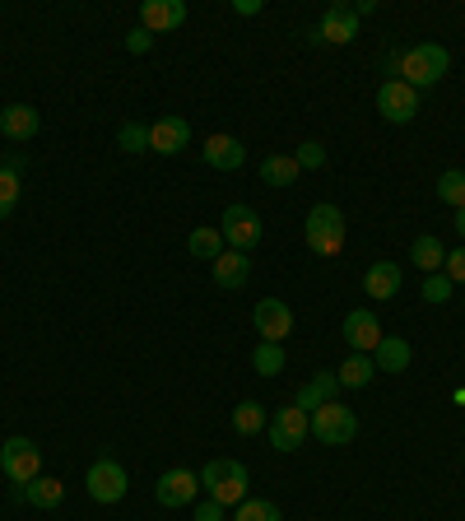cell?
Returning <instances> with one entry per match:
<instances>
[{
	"instance_id": "3",
	"label": "cell",
	"mask_w": 465,
	"mask_h": 521,
	"mask_svg": "<svg viewBox=\"0 0 465 521\" xmlns=\"http://www.w3.org/2000/svg\"><path fill=\"white\" fill-rule=\"evenodd\" d=\"M307 247L317 256H340L345 252V214L335 205H312L307 210Z\"/></svg>"
},
{
	"instance_id": "9",
	"label": "cell",
	"mask_w": 465,
	"mask_h": 521,
	"mask_svg": "<svg viewBox=\"0 0 465 521\" xmlns=\"http://www.w3.org/2000/svg\"><path fill=\"white\" fill-rule=\"evenodd\" d=\"M377 112H382L391 126H405V121L419 117V89H410L405 80H382V89H377Z\"/></svg>"
},
{
	"instance_id": "2",
	"label": "cell",
	"mask_w": 465,
	"mask_h": 521,
	"mask_svg": "<svg viewBox=\"0 0 465 521\" xmlns=\"http://www.w3.org/2000/svg\"><path fill=\"white\" fill-rule=\"evenodd\" d=\"M200 489H205L219 508H238L242 498H247V466L219 456V461H210V466L200 470Z\"/></svg>"
},
{
	"instance_id": "23",
	"label": "cell",
	"mask_w": 465,
	"mask_h": 521,
	"mask_svg": "<svg viewBox=\"0 0 465 521\" xmlns=\"http://www.w3.org/2000/svg\"><path fill=\"white\" fill-rule=\"evenodd\" d=\"M410 261L419 270H433V275H438L442 261H447V247H442L433 233H419V238H414V247H410Z\"/></svg>"
},
{
	"instance_id": "34",
	"label": "cell",
	"mask_w": 465,
	"mask_h": 521,
	"mask_svg": "<svg viewBox=\"0 0 465 521\" xmlns=\"http://www.w3.org/2000/svg\"><path fill=\"white\" fill-rule=\"evenodd\" d=\"M293 163H298V168H321V163H326V149H321L317 140H303L298 154H293Z\"/></svg>"
},
{
	"instance_id": "17",
	"label": "cell",
	"mask_w": 465,
	"mask_h": 521,
	"mask_svg": "<svg viewBox=\"0 0 465 521\" xmlns=\"http://www.w3.org/2000/svg\"><path fill=\"white\" fill-rule=\"evenodd\" d=\"M335 396H340V377H335V373H312V377H307V382H303V387H298L293 405L312 415V410H321V405H326V401H335Z\"/></svg>"
},
{
	"instance_id": "31",
	"label": "cell",
	"mask_w": 465,
	"mask_h": 521,
	"mask_svg": "<svg viewBox=\"0 0 465 521\" xmlns=\"http://www.w3.org/2000/svg\"><path fill=\"white\" fill-rule=\"evenodd\" d=\"M117 145L126 149V154H145V149H149V126H145V121H121Z\"/></svg>"
},
{
	"instance_id": "24",
	"label": "cell",
	"mask_w": 465,
	"mask_h": 521,
	"mask_svg": "<svg viewBox=\"0 0 465 521\" xmlns=\"http://www.w3.org/2000/svg\"><path fill=\"white\" fill-rule=\"evenodd\" d=\"M335 377H340V387L359 391V387H368L372 377H377V363H372V354H349L345 368H340Z\"/></svg>"
},
{
	"instance_id": "20",
	"label": "cell",
	"mask_w": 465,
	"mask_h": 521,
	"mask_svg": "<svg viewBox=\"0 0 465 521\" xmlns=\"http://www.w3.org/2000/svg\"><path fill=\"white\" fill-rule=\"evenodd\" d=\"M19 503H33V508H61V498H66V484L52 480V475H38V480H28L24 489H10Z\"/></svg>"
},
{
	"instance_id": "30",
	"label": "cell",
	"mask_w": 465,
	"mask_h": 521,
	"mask_svg": "<svg viewBox=\"0 0 465 521\" xmlns=\"http://www.w3.org/2000/svg\"><path fill=\"white\" fill-rule=\"evenodd\" d=\"M252 368H256L261 377L284 373V349L270 345V340H261V345H256V354H252Z\"/></svg>"
},
{
	"instance_id": "15",
	"label": "cell",
	"mask_w": 465,
	"mask_h": 521,
	"mask_svg": "<svg viewBox=\"0 0 465 521\" xmlns=\"http://www.w3.org/2000/svg\"><path fill=\"white\" fill-rule=\"evenodd\" d=\"M186 24V5L182 0H145L140 5V28L145 33H168V28Z\"/></svg>"
},
{
	"instance_id": "19",
	"label": "cell",
	"mask_w": 465,
	"mask_h": 521,
	"mask_svg": "<svg viewBox=\"0 0 465 521\" xmlns=\"http://www.w3.org/2000/svg\"><path fill=\"white\" fill-rule=\"evenodd\" d=\"M210 266H214V284H219V289H242V284L252 280V261H247V252H233V247H224L219 261H210Z\"/></svg>"
},
{
	"instance_id": "33",
	"label": "cell",
	"mask_w": 465,
	"mask_h": 521,
	"mask_svg": "<svg viewBox=\"0 0 465 521\" xmlns=\"http://www.w3.org/2000/svg\"><path fill=\"white\" fill-rule=\"evenodd\" d=\"M452 294H456V284L447 280V275H428V280H424V298H428V303H447Z\"/></svg>"
},
{
	"instance_id": "26",
	"label": "cell",
	"mask_w": 465,
	"mask_h": 521,
	"mask_svg": "<svg viewBox=\"0 0 465 521\" xmlns=\"http://www.w3.org/2000/svg\"><path fill=\"white\" fill-rule=\"evenodd\" d=\"M186 252L196 256V261H219V252H224V233H219V228H196V233L186 238Z\"/></svg>"
},
{
	"instance_id": "13",
	"label": "cell",
	"mask_w": 465,
	"mask_h": 521,
	"mask_svg": "<svg viewBox=\"0 0 465 521\" xmlns=\"http://www.w3.org/2000/svg\"><path fill=\"white\" fill-rule=\"evenodd\" d=\"M345 340L354 354H372V349L382 345V321H377V312L368 308H354L345 317Z\"/></svg>"
},
{
	"instance_id": "25",
	"label": "cell",
	"mask_w": 465,
	"mask_h": 521,
	"mask_svg": "<svg viewBox=\"0 0 465 521\" xmlns=\"http://www.w3.org/2000/svg\"><path fill=\"white\" fill-rule=\"evenodd\" d=\"M298 173H303V168H298L289 154H270V159L261 163V182H266V187H293Z\"/></svg>"
},
{
	"instance_id": "7",
	"label": "cell",
	"mask_w": 465,
	"mask_h": 521,
	"mask_svg": "<svg viewBox=\"0 0 465 521\" xmlns=\"http://www.w3.org/2000/svg\"><path fill=\"white\" fill-rule=\"evenodd\" d=\"M307 433H312V415L298 410V405H284V410L270 415V447H275V452H298V447H307Z\"/></svg>"
},
{
	"instance_id": "35",
	"label": "cell",
	"mask_w": 465,
	"mask_h": 521,
	"mask_svg": "<svg viewBox=\"0 0 465 521\" xmlns=\"http://www.w3.org/2000/svg\"><path fill=\"white\" fill-rule=\"evenodd\" d=\"M442 275H447L452 284H465V247L447 252V261H442Z\"/></svg>"
},
{
	"instance_id": "32",
	"label": "cell",
	"mask_w": 465,
	"mask_h": 521,
	"mask_svg": "<svg viewBox=\"0 0 465 521\" xmlns=\"http://www.w3.org/2000/svg\"><path fill=\"white\" fill-rule=\"evenodd\" d=\"M19 205V173H10L0 163V219H10V210Z\"/></svg>"
},
{
	"instance_id": "1",
	"label": "cell",
	"mask_w": 465,
	"mask_h": 521,
	"mask_svg": "<svg viewBox=\"0 0 465 521\" xmlns=\"http://www.w3.org/2000/svg\"><path fill=\"white\" fill-rule=\"evenodd\" d=\"M447 70H452L447 47H438V42H419V47H405V52H400V75L396 80H405L410 89H433Z\"/></svg>"
},
{
	"instance_id": "10",
	"label": "cell",
	"mask_w": 465,
	"mask_h": 521,
	"mask_svg": "<svg viewBox=\"0 0 465 521\" xmlns=\"http://www.w3.org/2000/svg\"><path fill=\"white\" fill-rule=\"evenodd\" d=\"M252 321H256V335H261V340H270V345H279V340L293 331V312H289V303H284V298H261V303H256V312H252Z\"/></svg>"
},
{
	"instance_id": "16",
	"label": "cell",
	"mask_w": 465,
	"mask_h": 521,
	"mask_svg": "<svg viewBox=\"0 0 465 521\" xmlns=\"http://www.w3.org/2000/svg\"><path fill=\"white\" fill-rule=\"evenodd\" d=\"M200 159L210 163V168H219V173H233V168L247 163V149H242V140H233V135H210L205 149H200Z\"/></svg>"
},
{
	"instance_id": "29",
	"label": "cell",
	"mask_w": 465,
	"mask_h": 521,
	"mask_svg": "<svg viewBox=\"0 0 465 521\" xmlns=\"http://www.w3.org/2000/svg\"><path fill=\"white\" fill-rule=\"evenodd\" d=\"M233 521H279V508L270 498H242L233 508Z\"/></svg>"
},
{
	"instance_id": "4",
	"label": "cell",
	"mask_w": 465,
	"mask_h": 521,
	"mask_svg": "<svg viewBox=\"0 0 465 521\" xmlns=\"http://www.w3.org/2000/svg\"><path fill=\"white\" fill-rule=\"evenodd\" d=\"M0 470H5L10 489H24L28 480L42 475V447L33 438H5L0 442Z\"/></svg>"
},
{
	"instance_id": "14",
	"label": "cell",
	"mask_w": 465,
	"mask_h": 521,
	"mask_svg": "<svg viewBox=\"0 0 465 521\" xmlns=\"http://www.w3.org/2000/svg\"><path fill=\"white\" fill-rule=\"evenodd\" d=\"M186 145H191L186 117H159L149 126V149H154V154H182Z\"/></svg>"
},
{
	"instance_id": "38",
	"label": "cell",
	"mask_w": 465,
	"mask_h": 521,
	"mask_svg": "<svg viewBox=\"0 0 465 521\" xmlns=\"http://www.w3.org/2000/svg\"><path fill=\"white\" fill-rule=\"evenodd\" d=\"M233 10H238V14H256V10H261V0H233Z\"/></svg>"
},
{
	"instance_id": "39",
	"label": "cell",
	"mask_w": 465,
	"mask_h": 521,
	"mask_svg": "<svg viewBox=\"0 0 465 521\" xmlns=\"http://www.w3.org/2000/svg\"><path fill=\"white\" fill-rule=\"evenodd\" d=\"M456 233L465 238V210H456Z\"/></svg>"
},
{
	"instance_id": "6",
	"label": "cell",
	"mask_w": 465,
	"mask_h": 521,
	"mask_svg": "<svg viewBox=\"0 0 465 521\" xmlns=\"http://www.w3.org/2000/svg\"><path fill=\"white\" fill-rule=\"evenodd\" d=\"M84 489H89L93 503H121V498H126V489H131V480H126L121 461H112V456H98V461L89 466V475H84Z\"/></svg>"
},
{
	"instance_id": "21",
	"label": "cell",
	"mask_w": 465,
	"mask_h": 521,
	"mask_svg": "<svg viewBox=\"0 0 465 521\" xmlns=\"http://www.w3.org/2000/svg\"><path fill=\"white\" fill-rule=\"evenodd\" d=\"M372 363H377V373H405L410 368V340L382 335V345L372 349Z\"/></svg>"
},
{
	"instance_id": "37",
	"label": "cell",
	"mask_w": 465,
	"mask_h": 521,
	"mask_svg": "<svg viewBox=\"0 0 465 521\" xmlns=\"http://www.w3.org/2000/svg\"><path fill=\"white\" fill-rule=\"evenodd\" d=\"M196 521H228V517H224V508L210 498V503H200V508H196Z\"/></svg>"
},
{
	"instance_id": "8",
	"label": "cell",
	"mask_w": 465,
	"mask_h": 521,
	"mask_svg": "<svg viewBox=\"0 0 465 521\" xmlns=\"http://www.w3.org/2000/svg\"><path fill=\"white\" fill-rule=\"evenodd\" d=\"M219 233H224V247L233 252H252L261 242V214L252 205H228L224 219H219Z\"/></svg>"
},
{
	"instance_id": "28",
	"label": "cell",
	"mask_w": 465,
	"mask_h": 521,
	"mask_svg": "<svg viewBox=\"0 0 465 521\" xmlns=\"http://www.w3.org/2000/svg\"><path fill=\"white\" fill-rule=\"evenodd\" d=\"M438 201L452 205V210H465V173L461 168H447V173L438 177Z\"/></svg>"
},
{
	"instance_id": "12",
	"label": "cell",
	"mask_w": 465,
	"mask_h": 521,
	"mask_svg": "<svg viewBox=\"0 0 465 521\" xmlns=\"http://www.w3.org/2000/svg\"><path fill=\"white\" fill-rule=\"evenodd\" d=\"M317 33H321V42H335V47L354 42V38H359V14H354V5H345V0L326 5V14H321Z\"/></svg>"
},
{
	"instance_id": "11",
	"label": "cell",
	"mask_w": 465,
	"mask_h": 521,
	"mask_svg": "<svg viewBox=\"0 0 465 521\" xmlns=\"http://www.w3.org/2000/svg\"><path fill=\"white\" fill-rule=\"evenodd\" d=\"M196 489H200L196 470H168L154 484V498H159V508H186V503H196Z\"/></svg>"
},
{
	"instance_id": "27",
	"label": "cell",
	"mask_w": 465,
	"mask_h": 521,
	"mask_svg": "<svg viewBox=\"0 0 465 521\" xmlns=\"http://www.w3.org/2000/svg\"><path fill=\"white\" fill-rule=\"evenodd\" d=\"M266 405L261 401H242L238 410H233V428H238L242 438H252V433H261V428H266Z\"/></svg>"
},
{
	"instance_id": "5",
	"label": "cell",
	"mask_w": 465,
	"mask_h": 521,
	"mask_svg": "<svg viewBox=\"0 0 465 521\" xmlns=\"http://www.w3.org/2000/svg\"><path fill=\"white\" fill-rule=\"evenodd\" d=\"M354 433H359V419L349 405L326 401L321 410H312V438L326 447H345V442H354Z\"/></svg>"
},
{
	"instance_id": "36",
	"label": "cell",
	"mask_w": 465,
	"mask_h": 521,
	"mask_svg": "<svg viewBox=\"0 0 465 521\" xmlns=\"http://www.w3.org/2000/svg\"><path fill=\"white\" fill-rule=\"evenodd\" d=\"M149 42H154V33H145V28H131V33H126V52H131V56H145Z\"/></svg>"
},
{
	"instance_id": "22",
	"label": "cell",
	"mask_w": 465,
	"mask_h": 521,
	"mask_svg": "<svg viewBox=\"0 0 465 521\" xmlns=\"http://www.w3.org/2000/svg\"><path fill=\"white\" fill-rule=\"evenodd\" d=\"M363 289H368V298H396L400 294V266L396 261H377V266L363 275Z\"/></svg>"
},
{
	"instance_id": "18",
	"label": "cell",
	"mask_w": 465,
	"mask_h": 521,
	"mask_svg": "<svg viewBox=\"0 0 465 521\" xmlns=\"http://www.w3.org/2000/svg\"><path fill=\"white\" fill-rule=\"evenodd\" d=\"M38 126H42L38 107H28V103H10L0 112V135H5V140H33Z\"/></svg>"
}]
</instances>
